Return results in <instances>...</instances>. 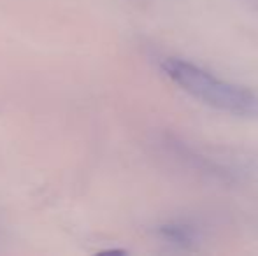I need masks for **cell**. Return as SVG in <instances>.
Returning <instances> with one entry per match:
<instances>
[{
    "instance_id": "1",
    "label": "cell",
    "mask_w": 258,
    "mask_h": 256,
    "mask_svg": "<svg viewBox=\"0 0 258 256\" xmlns=\"http://www.w3.org/2000/svg\"><path fill=\"white\" fill-rule=\"evenodd\" d=\"M162 70L201 102L235 116H258V97L251 90L214 77L211 72L181 58H167Z\"/></svg>"
},
{
    "instance_id": "2",
    "label": "cell",
    "mask_w": 258,
    "mask_h": 256,
    "mask_svg": "<svg viewBox=\"0 0 258 256\" xmlns=\"http://www.w3.org/2000/svg\"><path fill=\"white\" fill-rule=\"evenodd\" d=\"M158 235L179 247H191V244L197 240V232L194 226L183 225V223H165L158 226Z\"/></svg>"
}]
</instances>
